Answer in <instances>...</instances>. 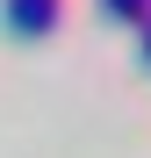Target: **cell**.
Segmentation results:
<instances>
[{
    "instance_id": "2",
    "label": "cell",
    "mask_w": 151,
    "mask_h": 158,
    "mask_svg": "<svg viewBox=\"0 0 151 158\" xmlns=\"http://www.w3.org/2000/svg\"><path fill=\"white\" fill-rule=\"evenodd\" d=\"M101 7H108V15H144V22H151V0H101Z\"/></svg>"
},
{
    "instance_id": "1",
    "label": "cell",
    "mask_w": 151,
    "mask_h": 158,
    "mask_svg": "<svg viewBox=\"0 0 151 158\" xmlns=\"http://www.w3.org/2000/svg\"><path fill=\"white\" fill-rule=\"evenodd\" d=\"M0 15H7V29H22V36H43L50 22H58V0H0Z\"/></svg>"
},
{
    "instance_id": "3",
    "label": "cell",
    "mask_w": 151,
    "mask_h": 158,
    "mask_svg": "<svg viewBox=\"0 0 151 158\" xmlns=\"http://www.w3.org/2000/svg\"><path fill=\"white\" fill-rule=\"evenodd\" d=\"M144 58H151V22H144Z\"/></svg>"
}]
</instances>
